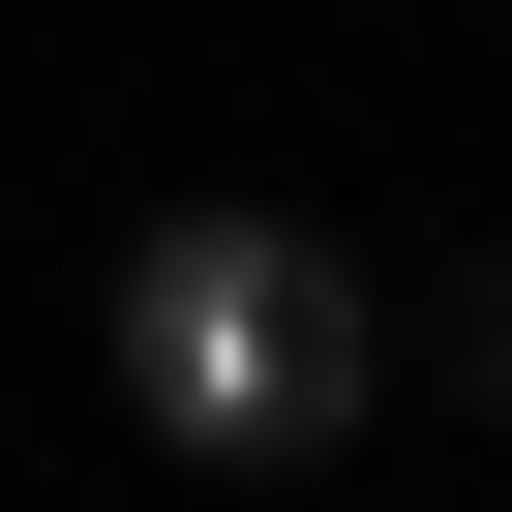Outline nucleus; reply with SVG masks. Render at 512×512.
Here are the masks:
<instances>
[{
  "label": "nucleus",
  "instance_id": "f257e3e1",
  "mask_svg": "<svg viewBox=\"0 0 512 512\" xmlns=\"http://www.w3.org/2000/svg\"><path fill=\"white\" fill-rule=\"evenodd\" d=\"M121 392H151V452H211V482H302V452L392 392V302L332 272L302 211H151V241H121Z\"/></svg>",
  "mask_w": 512,
  "mask_h": 512
}]
</instances>
